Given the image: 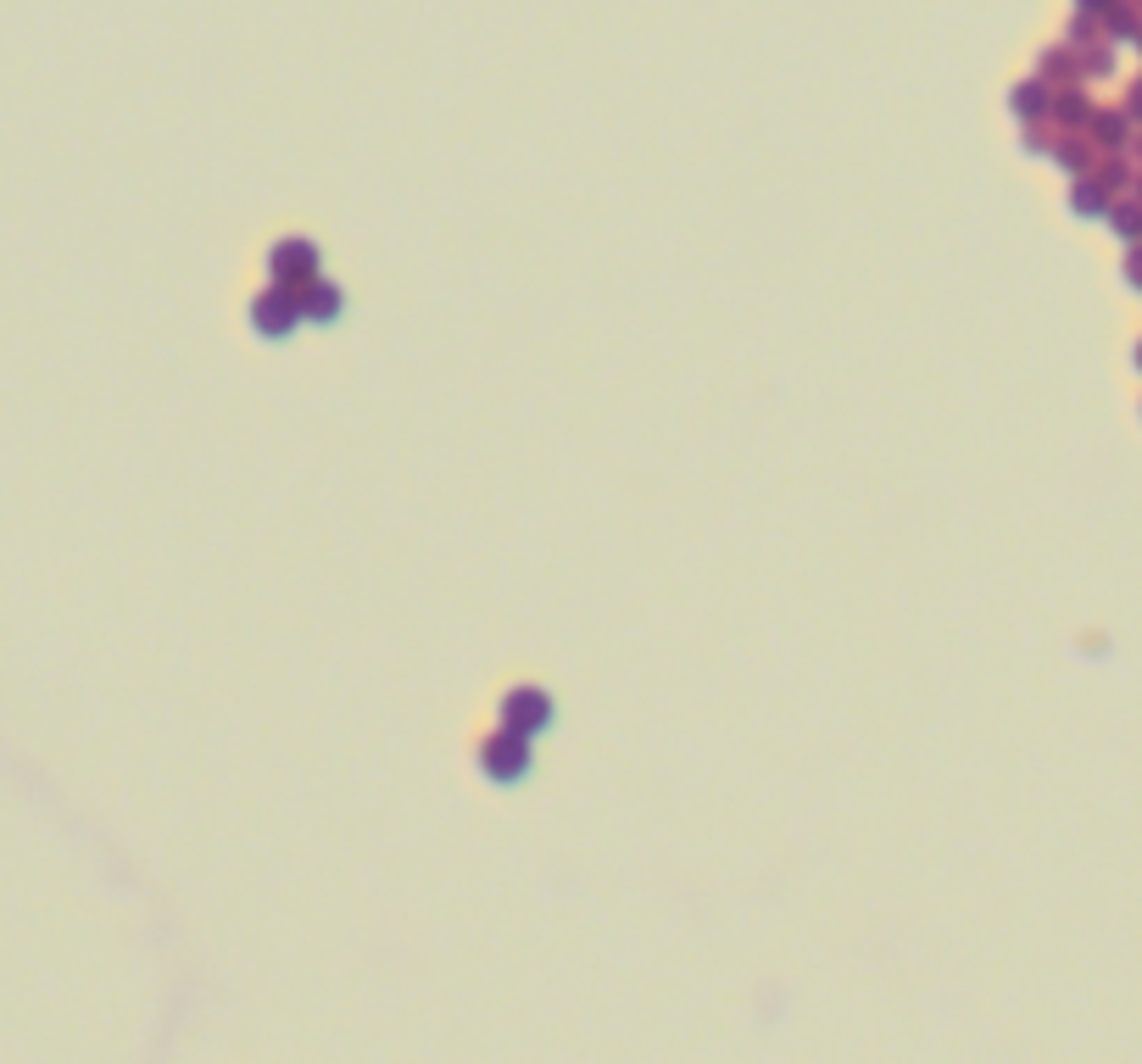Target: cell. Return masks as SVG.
<instances>
[{"instance_id":"cell-1","label":"cell","mask_w":1142,"mask_h":1064,"mask_svg":"<svg viewBox=\"0 0 1142 1064\" xmlns=\"http://www.w3.org/2000/svg\"><path fill=\"white\" fill-rule=\"evenodd\" d=\"M485 769L497 780H518L530 769V758H524V741H497L491 747V758H485Z\"/></svg>"}]
</instances>
